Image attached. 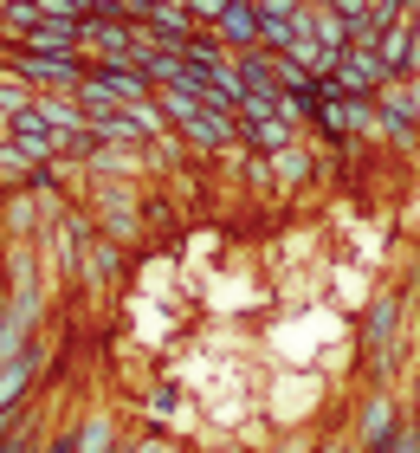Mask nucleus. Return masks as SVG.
Instances as JSON below:
<instances>
[{"instance_id":"f257e3e1","label":"nucleus","mask_w":420,"mask_h":453,"mask_svg":"<svg viewBox=\"0 0 420 453\" xmlns=\"http://www.w3.org/2000/svg\"><path fill=\"white\" fill-rule=\"evenodd\" d=\"M388 78H394V72H388L382 46H343V52H336V72H330V85L343 91V97H363V104H375Z\"/></svg>"},{"instance_id":"f03ea898","label":"nucleus","mask_w":420,"mask_h":453,"mask_svg":"<svg viewBox=\"0 0 420 453\" xmlns=\"http://www.w3.org/2000/svg\"><path fill=\"white\" fill-rule=\"evenodd\" d=\"M0 58H7L13 72H27V78H33L39 91H78V85H84V72H91V58H58V52H27V46H13V39H7V52H0Z\"/></svg>"},{"instance_id":"7ed1b4c3","label":"nucleus","mask_w":420,"mask_h":453,"mask_svg":"<svg viewBox=\"0 0 420 453\" xmlns=\"http://www.w3.org/2000/svg\"><path fill=\"white\" fill-rule=\"evenodd\" d=\"M394 434H401V408H394V395H382V388H375V395L363 402V415H355V441H363L369 453H382Z\"/></svg>"},{"instance_id":"20e7f679","label":"nucleus","mask_w":420,"mask_h":453,"mask_svg":"<svg viewBox=\"0 0 420 453\" xmlns=\"http://www.w3.org/2000/svg\"><path fill=\"white\" fill-rule=\"evenodd\" d=\"M181 136L195 142V150H233V142L246 136V123L233 111H195V117L181 123Z\"/></svg>"},{"instance_id":"39448f33","label":"nucleus","mask_w":420,"mask_h":453,"mask_svg":"<svg viewBox=\"0 0 420 453\" xmlns=\"http://www.w3.org/2000/svg\"><path fill=\"white\" fill-rule=\"evenodd\" d=\"M33 97H39V85H33L27 72H13L7 58H0V130H7L13 117H27V111H33Z\"/></svg>"},{"instance_id":"423d86ee","label":"nucleus","mask_w":420,"mask_h":453,"mask_svg":"<svg viewBox=\"0 0 420 453\" xmlns=\"http://www.w3.org/2000/svg\"><path fill=\"white\" fill-rule=\"evenodd\" d=\"M72 441H78V453H111L117 441H123V427H117V415H103V408H91L78 427H72Z\"/></svg>"},{"instance_id":"0eeeda50","label":"nucleus","mask_w":420,"mask_h":453,"mask_svg":"<svg viewBox=\"0 0 420 453\" xmlns=\"http://www.w3.org/2000/svg\"><path fill=\"white\" fill-rule=\"evenodd\" d=\"M304 7H310V33H317L324 46H336V52H343L349 39H355V19H349V13H336L330 0H304Z\"/></svg>"},{"instance_id":"6e6552de","label":"nucleus","mask_w":420,"mask_h":453,"mask_svg":"<svg viewBox=\"0 0 420 453\" xmlns=\"http://www.w3.org/2000/svg\"><path fill=\"white\" fill-rule=\"evenodd\" d=\"M246 142L259 156H279V150L298 142V123H291V117H259V123H246Z\"/></svg>"},{"instance_id":"1a4fd4ad","label":"nucleus","mask_w":420,"mask_h":453,"mask_svg":"<svg viewBox=\"0 0 420 453\" xmlns=\"http://www.w3.org/2000/svg\"><path fill=\"white\" fill-rule=\"evenodd\" d=\"M33 363H39V349H27V357H13V363H0V415H7V408H19V395H27V382H33Z\"/></svg>"},{"instance_id":"9d476101","label":"nucleus","mask_w":420,"mask_h":453,"mask_svg":"<svg viewBox=\"0 0 420 453\" xmlns=\"http://www.w3.org/2000/svg\"><path fill=\"white\" fill-rule=\"evenodd\" d=\"M382 136L394 142V150H414L420 142V117H408L401 104H382Z\"/></svg>"},{"instance_id":"9b49d317","label":"nucleus","mask_w":420,"mask_h":453,"mask_svg":"<svg viewBox=\"0 0 420 453\" xmlns=\"http://www.w3.org/2000/svg\"><path fill=\"white\" fill-rule=\"evenodd\" d=\"M394 311H401V298L382 292V304H375V318H369V343H375V357H388V337H394Z\"/></svg>"},{"instance_id":"f8f14e48","label":"nucleus","mask_w":420,"mask_h":453,"mask_svg":"<svg viewBox=\"0 0 420 453\" xmlns=\"http://www.w3.org/2000/svg\"><path fill=\"white\" fill-rule=\"evenodd\" d=\"M265 162H271V175H279L285 188H298V181L310 175V156L298 150V142H291V150H279V156H265Z\"/></svg>"},{"instance_id":"ddd939ff","label":"nucleus","mask_w":420,"mask_h":453,"mask_svg":"<svg viewBox=\"0 0 420 453\" xmlns=\"http://www.w3.org/2000/svg\"><path fill=\"white\" fill-rule=\"evenodd\" d=\"M33 220H39V214H33V195H13V201H7V240H27Z\"/></svg>"},{"instance_id":"4468645a","label":"nucleus","mask_w":420,"mask_h":453,"mask_svg":"<svg viewBox=\"0 0 420 453\" xmlns=\"http://www.w3.org/2000/svg\"><path fill=\"white\" fill-rule=\"evenodd\" d=\"M226 7H233V0H187V13H195V19H201V33H207V27H214V19H220Z\"/></svg>"},{"instance_id":"2eb2a0df","label":"nucleus","mask_w":420,"mask_h":453,"mask_svg":"<svg viewBox=\"0 0 420 453\" xmlns=\"http://www.w3.org/2000/svg\"><path fill=\"white\" fill-rule=\"evenodd\" d=\"M39 441H27V434H0V453H33Z\"/></svg>"},{"instance_id":"dca6fc26","label":"nucleus","mask_w":420,"mask_h":453,"mask_svg":"<svg viewBox=\"0 0 420 453\" xmlns=\"http://www.w3.org/2000/svg\"><path fill=\"white\" fill-rule=\"evenodd\" d=\"M136 453H181L175 441H162V434H149V441H136Z\"/></svg>"},{"instance_id":"f3484780","label":"nucleus","mask_w":420,"mask_h":453,"mask_svg":"<svg viewBox=\"0 0 420 453\" xmlns=\"http://www.w3.org/2000/svg\"><path fill=\"white\" fill-rule=\"evenodd\" d=\"M111 453H136V441H117V447H111Z\"/></svg>"},{"instance_id":"a211bd4d","label":"nucleus","mask_w":420,"mask_h":453,"mask_svg":"<svg viewBox=\"0 0 420 453\" xmlns=\"http://www.w3.org/2000/svg\"><path fill=\"white\" fill-rule=\"evenodd\" d=\"M279 453H304V447H279Z\"/></svg>"},{"instance_id":"6ab92c4d","label":"nucleus","mask_w":420,"mask_h":453,"mask_svg":"<svg viewBox=\"0 0 420 453\" xmlns=\"http://www.w3.org/2000/svg\"><path fill=\"white\" fill-rule=\"evenodd\" d=\"M214 453H233V447H214Z\"/></svg>"}]
</instances>
